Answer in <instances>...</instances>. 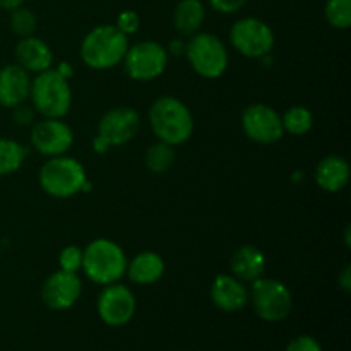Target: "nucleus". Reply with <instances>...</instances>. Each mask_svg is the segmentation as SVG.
I'll return each mask as SVG.
<instances>
[{
  "instance_id": "nucleus-1",
  "label": "nucleus",
  "mask_w": 351,
  "mask_h": 351,
  "mask_svg": "<svg viewBox=\"0 0 351 351\" xmlns=\"http://www.w3.org/2000/svg\"><path fill=\"white\" fill-rule=\"evenodd\" d=\"M129 47V36L115 24H99L82 40L81 58L95 71H108L123 60Z\"/></svg>"
},
{
  "instance_id": "nucleus-2",
  "label": "nucleus",
  "mask_w": 351,
  "mask_h": 351,
  "mask_svg": "<svg viewBox=\"0 0 351 351\" xmlns=\"http://www.w3.org/2000/svg\"><path fill=\"white\" fill-rule=\"evenodd\" d=\"M149 123L158 141L170 146L187 143L194 132V119L184 101L173 96H161L151 105Z\"/></svg>"
},
{
  "instance_id": "nucleus-3",
  "label": "nucleus",
  "mask_w": 351,
  "mask_h": 351,
  "mask_svg": "<svg viewBox=\"0 0 351 351\" xmlns=\"http://www.w3.org/2000/svg\"><path fill=\"white\" fill-rule=\"evenodd\" d=\"M29 98L34 112L43 119H64L72 105V89L69 79L55 69L40 72L31 79Z\"/></svg>"
},
{
  "instance_id": "nucleus-4",
  "label": "nucleus",
  "mask_w": 351,
  "mask_h": 351,
  "mask_svg": "<svg viewBox=\"0 0 351 351\" xmlns=\"http://www.w3.org/2000/svg\"><path fill=\"white\" fill-rule=\"evenodd\" d=\"M82 269L95 283H117L127 271L125 252L113 240L96 239L82 250Z\"/></svg>"
},
{
  "instance_id": "nucleus-5",
  "label": "nucleus",
  "mask_w": 351,
  "mask_h": 351,
  "mask_svg": "<svg viewBox=\"0 0 351 351\" xmlns=\"http://www.w3.org/2000/svg\"><path fill=\"white\" fill-rule=\"evenodd\" d=\"M86 182L88 177L84 167L77 160L65 154L50 158L40 170L41 189L51 197H72L82 191Z\"/></svg>"
},
{
  "instance_id": "nucleus-6",
  "label": "nucleus",
  "mask_w": 351,
  "mask_h": 351,
  "mask_svg": "<svg viewBox=\"0 0 351 351\" xmlns=\"http://www.w3.org/2000/svg\"><path fill=\"white\" fill-rule=\"evenodd\" d=\"M185 57L195 74L204 79H218L228 69V50L216 34L195 33L185 47Z\"/></svg>"
},
{
  "instance_id": "nucleus-7",
  "label": "nucleus",
  "mask_w": 351,
  "mask_h": 351,
  "mask_svg": "<svg viewBox=\"0 0 351 351\" xmlns=\"http://www.w3.org/2000/svg\"><path fill=\"white\" fill-rule=\"evenodd\" d=\"M249 300H252L256 314L266 322L285 321L293 308L290 288L273 278L261 276L259 280L252 281Z\"/></svg>"
},
{
  "instance_id": "nucleus-8",
  "label": "nucleus",
  "mask_w": 351,
  "mask_h": 351,
  "mask_svg": "<svg viewBox=\"0 0 351 351\" xmlns=\"http://www.w3.org/2000/svg\"><path fill=\"white\" fill-rule=\"evenodd\" d=\"M230 41L240 55L247 58H264L274 47V33L257 17H242L230 29Z\"/></svg>"
},
{
  "instance_id": "nucleus-9",
  "label": "nucleus",
  "mask_w": 351,
  "mask_h": 351,
  "mask_svg": "<svg viewBox=\"0 0 351 351\" xmlns=\"http://www.w3.org/2000/svg\"><path fill=\"white\" fill-rule=\"evenodd\" d=\"M122 62L130 79L147 82L163 74L168 65V51L156 41H139L129 47Z\"/></svg>"
},
{
  "instance_id": "nucleus-10",
  "label": "nucleus",
  "mask_w": 351,
  "mask_h": 351,
  "mask_svg": "<svg viewBox=\"0 0 351 351\" xmlns=\"http://www.w3.org/2000/svg\"><path fill=\"white\" fill-rule=\"evenodd\" d=\"M242 129L257 144H274L285 136L281 115L264 103H256L243 110Z\"/></svg>"
},
{
  "instance_id": "nucleus-11",
  "label": "nucleus",
  "mask_w": 351,
  "mask_h": 351,
  "mask_svg": "<svg viewBox=\"0 0 351 351\" xmlns=\"http://www.w3.org/2000/svg\"><path fill=\"white\" fill-rule=\"evenodd\" d=\"M136 314V297L125 285H106L98 297V315L105 324L125 326Z\"/></svg>"
},
{
  "instance_id": "nucleus-12",
  "label": "nucleus",
  "mask_w": 351,
  "mask_h": 351,
  "mask_svg": "<svg viewBox=\"0 0 351 351\" xmlns=\"http://www.w3.org/2000/svg\"><path fill=\"white\" fill-rule=\"evenodd\" d=\"M31 144L45 156H62L74 144V132L60 119H43L31 129Z\"/></svg>"
},
{
  "instance_id": "nucleus-13",
  "label": "nucleus",
  "mask_w": 351,
  "mask_h": 351,
  "mask_svg": "<svg viewBox=\"0 0 351 351\" xmlns=\"http://www.w3.org/2000/svg\"><path fill=\"white\" fill-rule=\"evenodd\" d=\"M141 127L139 113L129 106H115L99 119L98 136L112 146H123L137 136Z\"/></svg>"
},
{
  "instance_id": "nucleus-14",
  "label": "nucleus",
  "mask_w": 351,
  "mask_h": 351,
  "mask_svg": "<svg viewBox=\"0 0 351 351\" xmlns=\"http://www.w3.org/2000/svg\"><path fill=\"white\" fill-rule=\"evenodd\" d=\"M82 291V283L77 273L57 271L41 287V298L45 305L51 311H67L79 300Z\"/></svg>"
},
{
  "instance_id": "nucleus-15",
  "label": "nucleus",
  "mask_w": 351,
  "mask_h": 351,
  "mask_svg": "<svg viewBox=\"0 0 351 351\" xmlns=\"http://www.w3.org/2000/svg\"><path fill=\"white\" fill-rule=\"evenodd\" d=\"M29 72L24 71L21 65L10 64L0 69V105L16 108L29 98Z\"/></svg>"
},
{
  "instance_id": "nucleus-16",
  "label": "nucleus",
  "mask_w": 351,
  "mask_h": 351,
  "mask_svg": "<svg viewBox=\"0 0 351 351\" xmlns=\"http://www.w3.org/2000/svg\"><path fill=\"white\" fill-rule=\"evenodd\" d=\"M211 300L219 311L239 312L249 304V290L233 274H219L211 285Z\"/></svg>"
},
{
  "instance_id": "nucleus-17",
  "label": "nucleus",
  "mask_w": 351,
  "mask_h": 351,
  "mask_svg": "<svg viewBox=\"0 0 351 351\" xmlns=\"http://www.w3.org/2000/svg\"><path fill=\"white\" fill-rule=\"evenodd\" d=\"M16 60L17 65L27 72H40L51 69L53 64V55L50 47L43 40L36 36L21 38L16 47Z\"/></svg>"
},
{
  "instance_id": "nucleus-18",
  "label": "nucleus",
  "mask_w": 351,
  "mask_h": 351,
  "mask_svg": "<svg viewBox=\"0 0 351 351\" xmlns=\"http://www.w3.org/2000/svg\"><path fill=\"white\" fill-rule=\"evenodd\" d=\"M230 267H232L233 276L239 278L240 281L252 283L259 280L266 271V257L257 247L243 245L235 250L230 261Z\"/></svg>"
},
{
  "instance_id": "nucleus-19",
  "label": "nucleus",
  "mask_w": 351,
  "mask_h": 351,
  "mask_svg": "<svg viewBox=\"0 0 351 351\" xmlns=\"http://www.w3.org/2000/svg\"><path fill=\"white\" fill-rule=\"evenodd\" d=\"M315 182L326 192L335 194V192L343 191L350 182L348 161L336 154L321 160L315 168Z\"/></svg>"
},
{
  "instance_id": "nucleus-20",
  "label": "nucleus",
  "mask_w": 351,
  "mask_h": 351,
  "mask_svg": "<svg viewBox=\"0 0 351 351\" xmlns=\"http://www.w3.org/2000/svg\"><path fill=\"white\" fill-rule=\"evenodd\" d=\"M125 274H129L130 281L136 285H154L165 274L163 257L151 250L137 254L130 263H127Z\"/></svg>"
},
{
  "instance_id": "nucleus-21",
  "label": "nucleus",
  "mask_w": 351,
  "mask_h": 351,
  "mask_svg": "<svg viewBox=\"0 0 351 351\" xmlns=\"http://www.w3.org/2000/svg\"><path fill=\"white\" fill-rule=\"evenodd\" d=\"M206 19V7L201 0H180L173 10V26L182 36L199 33Z\"/></svg>"
},
{
  "instance_id": "nucleus-22",
  "label": "nucleus",
  "mask_w": 351,
  "mask_h": 351,
  "mask_svg": "<svg viewBox=\"0 0 351 351\" xmlns=\"http://www.w3.org/2000/svg\"><path fill=\"white\" fill-rule=\"evenodd\" d=\"M27 149L14 139H0V177L10 175L23 167Z\"/></svg>"
},
{
  "instance_id": "nucleus-23",
  "label": "nucleus",
  "mask_w": 351,
  "mask_h": 351,
  "mask_svg": "<svg viewBox=\"0 0 351 351\" xmlns=\"http://www.w3.org/2000/svg\"><path fill=\"white\" fill-rule=\"evenodd\" d=\"M175 161V149L173 146L167 143H158L151 144L147 147L146 154H144V163H146V168L151 171V173L161 175L165 171H168L171 168Z\"/></svg>"
},
{
  "instance_id": "nucleus-24",
  "label": "nucleus",
  "mask_w": 351,
  "mask_h": 351,
  "mask_svg": "<svg viewBox=\"0 0 351 351\" xmlns=\"http://www.w3.org/2000/svg\"><path fill=\"white\" fill-rule=\"evenodd\" d=\"M281 122H283L285 132L291 134V136H305L307 132H311L312 125H314V115L305 106H291L281 117Z\"/></svg>"
},
{
  "instance_id": "nucleus-25",
  "label": "nucleus",
  "mask_w": 351,
  "mask_h": 351,
  "mask_svg": "<svg viewBox=\"0 0 351 351\" xmlns=\"http://www.w3.org/2000/svg\"><path fill=\"white\" fill-rule=\"evenodd\" d=\"M324 16L336 29H348L351 26V0H326Z\"/></svg>"
},
{
  "instance_id": "nucleus-26",
  "label": "nucleus",
  "mask_w": 351,
  "mask_h": 351,
  "mask_svg": "<svg viewBox=\"0 0 351 351\" xmlns=\"http://www.w3.org/2000/svg\"><path fill=\"white\" fill-rule=\"evenodd\" d=\"M36 24L38 19L31 9H26V7L23 5L10 10L9 26L10 29H12V33L17 34L19 38L33 36V33L36 31Z\"/></svg>"
},
{
  "instance_id": "nucleus-27",
  "label": "nucleus",
  "mask_w": 351,
  "mask_h": 351,
  "mask_svg": "<svg viewBox=\"0 0 351 351\" xmlns=\"http://www.w3.org/2000/svg\"><path fill=\"white\" fill-rule=\"evenodd\" d=\"M58 264L62 271L67 273H77L82 267V250L77 245H69L58 256Z\"/></svg>"
},
{
  "instance_id": "nucleus-28",
  "label": "nucleus",
  "mask_w": 351,
  "mask_h": 351,
  "mask_svg": "<svg viewBox=\"0 0 351 351\" xmlns=\"http://www.w3.org/2000/svg\"><path fill=\"white\" fill-rule=\"evenodd\" d=\"M115 26L122 31L123 34L130 36V34L137 33L141 26V17L136 10H122V12L117 16Z\"/></svg>"
},
{
  "instance_id": "nucleus-29",
  "label": "nucleus",
  "mask_w": 351,
  "mask_h": 351,
  "mask_svg": "<svg viewBox=\"0 0 351 351\" xmlns=\"http://www.w3.org/2000/svg\"><path fill=\"white\" fill-rule=\"evenodd\" d=\"M285 351H322V346L312 336H298L288 343Z\"/></svg>"
},
{
  "instance_id": "nucleus-30",
  "label": "nucleus",
  "mask_w": 351,
  "mask_h": 351,
  "mask_svg": "<svg viewBox=\"0 0 351 351\" xmlns=\"http://www.w3.org/2000/svg\"><path fill=\"white\" fill-rule=\"evenodd\" d=\"M247 0H209V5L219 14H235L245 7Z\"/></svg>"
},
{
  "instance_id": "nucleus-31",
  "label": "nucleus",
  "mask_w": 351,
  "mask_h": 351,
  "mask_svg": "<svg viewBox=\"0 0 351 351\" xmlns=\"http://www.w3.org/2000/svg\"><path fill=\"white\" fill-rule=\"evenodd\" d=\"M14 120H16V123H19V125H29L34 120V108L33 106H27L24 105V103H21V105H17L16 108H14Z\"/></svg>"
},
{
  "instance_id": "nucleus-32",
  "label": "nucleus",
  "mask_w": 351,
  "mask_h": 351,
  "mask_svg": "<svg viewBox=\"0 0 351 351\" xmlns=\"http://www.w3.org/2000/svg\"><path fill=\"white\" fill-rule=\"evenodd\" d=\"M338 285L343 291L350 293L351 291V267L345 266V269L341 271V274L338 276Z\"/></svg>"
},
{
  "instance_id": "nucleus-33",
  "label": "nucleus",
  "mask_w": 351,
  "mask_h": 351,
  "mask_svg": "<svg viewBox=\"0 0 351 351\" xmlns=\"http://www.w3.org/2000/svg\"><path fill=\"white\" fill-rule=\"evenodd\" d=\"M24 2L26 0H0V9L10 12V10L17 9V7H23Z\"/></svg>"
},
{
  "instance_id": "nucleus-34",
  "label": "nucleus",
  "mask_w": 351,
  "mask_h": 351,
  "mask_svg": "<svg viewBox=\"0 0 351 351\" xmlns=\"http://www.w3.org/2000/svg\"><path fill=\"white\" fill-rule=\"evenodd\" d=\"M55 71H57L58 74L64 75L65 79H71V77H72V74H74V71H72L71 64H67V62H62V64L58 65V67L55 69Z\"/></svg>"
},
{
  "instance_id": "nucleus-35",
  "label": "nucleus",
  "mask_w": 351,
  "mask_h": 351,
  "mask_svg": "<svg viewBox=\"0 0 351 351\" xmlns=\"http://www.w3.org/2000/svg\"><path fill=\"white\" fill-rule=\"evenodd\" d=\"M93 146H95V151H96V153H106V151L110 149L108 144H106L105 141H103L101 137H99V136H96V137H95V141H93Z\"/></svg>"
}]
</instances>
